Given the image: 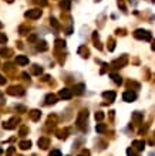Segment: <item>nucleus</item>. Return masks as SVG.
Here are the masks:
<instances>
[{"label":"nucleus","mask_w":155,"mask_h":156,"mask_svg":"<svg viewBox=\"0 0 155 156\" xmlns=\"http://www.w3.org/2000/svg\"><path fill=\"white\" fill-rule=\"evenodd\" d=\"M103 97L105 99H108V102H114L117 94H115L114 91H105V92H103Z\"/></svg>","instance_id":"obj_9"},{"label":"nucleus","mask_w":155,"mask_h":156,"mask_svg":"<svg viewBox=\"0 0 155 156\" xmlns=\"http://www.w3.org/2000/svg\"><path fill=\"white\" fill-rule=\"evenodd\" d=\"M95 119H97V121H103V119H104V112H101V111L95 112Z\"/></svg>","instance_id":"obj_29"},{"label":"nucleus","mask_w":155,"mask_h":156,"mask_svg":"<svg viewBox=\"0 0 155 156\" xmlns=\"http://www.w3.org/2000/svg\"><path fill=\"white\" fill-rule=\"evenodd\" d=\"M60 7L63 9V10H70V7H71V0H61L60 1Z\"/></svg>","instance_id":"obj_15"},{"label":"nucleus","mask_w":155,"mask_h":156,"mask_svg":"<svg viewBox=\"0 0 155 156\" xmlns=\"http://www.w3.org/2000/svg\"><path fill=\"white\" fill-rule=\"evenodd\" d=\"M37 40V37H36V36H34V34H33V36H30V37H29V41H36Z\"/></svg>","instance_id":"obj_40"},{"label":"nucleus","mask_w":155,"mask_h":156,"mask_svg":"<svg viewBox=\"0 0 155 156\" xmlns=\"http://www.w3.org/2000/svg\"><path fill=\"white\" fill-rule=\"evenodd\" d=\"M58 97L63 99H70L73 97V91L68 90V88H63V90H60V92H58Z\"/></svg>","instance_id":"obj_8"},{"label":"nucleus","mask_w":155,"mask_h":156,"mask_svg":"<svg viewBox=\"0 0 155 156\" xmlns=\"http://www.w3.org/2000/svg\"><path fill=\"white\" fill-rule=\"evenodd\" d=\"M117 4H118V7H121L124 10V11H127V7H125V4H124L123 1H120V0H118V3H117Z\"/></svg>","instance_id":"obj_36"},{"label":"nucleus","mask_w":155,"mask_h":156,"mask_svg":"<svg viewBox=\"0 0 155 156\" xmlns=\"http://www.w3.org/2000/svg\"><path fill=\"white\" fill-rule=\"evenodd\" d=\"M65 48V41L61 40V38H57L56 40V50H64Z\"/></svg>","instance_id":"obj_22"},{"label":"nucleus","mask_w":155,"mask_h":156,"mask_svg":"<svg viewBox=\"0 0 155 156\" xmlns=\"http://www.w3.org/2000/svg\"><path fill=\"white\" fill-rule=\"evenodd\" d=\"M11 54H13V51H11L10 48H0V56H1V57L9 58Z\"/></svg>","instance_id":"obj_18"},{"label":"nucleus","mask_w":155,"mask_h":156,"mask_svg":"<svg viewBox=\"0 0 155 156\" xmlns=\"http://www.w3.org/2000/svg\"><path fill=\"white\" fill-rule=\"evenodd\" d=\"M128 88H135V90H138L139 88V84L135 81H128Z\"/></svg>","instance_id":"obj_28"},{"label":"nucleus","mask_w":155,"mask_h":156,"mask_svg":"<svg viewBox=\"0 0 155 156\" xmlns=\"http://www.w3.org/2000/svg\"><path fill=\"white\" fill-rule=\"evenodd\" d=\"M16 63L19 66H27V64H29V58L26 57V56H17Z\"/></svg>","instance_id":"obj_11"},{"label":"nucleus","mask_w":155,"mask_h":156,"mask_svg":"<svg viewBox=\"0 0 155 156\" xmlns=\"http://www.w3.org/2000/svg\"><path fill=\"white\" fill-rule=\"evenodd\" d=\"M97 1H100V0H97Z\"/></svg>","instance_id":"obj_46"},{"label":"nucleus","mask_w":155,"mask_h":156,"mask_svg":"<svg viewBox=\"0 0 155 156\" xmlns=\"http://www.w3.org/2000/svg\"><path fill=\"white\" fill-rule=\"evenodd\" d=\"M4 43H7V36L4 33H0V44H4Z\"/></svg>","instance_id":"obj_30"},{"label":"nucleus","mask_w":155,"mask_h":156,"mask_svg":"<svg viewBox=\"0 0 155 156\" xmlns=\"http://www.w3.org/2000/svg\"><path fill=\"white\" fill-rule=\"evenodd\" d=\"M132 119H134V122L135 123H139L141 121H142V112H138V111L134 112V114H132Z\"/></svg>","instance_id":"obj_19"},{"label":"nucleus","mask_w":155,"mask_h":156,"mask_svg":"<svg viewBox=\"0 0 155 156\" xmlns=\"http://www.w3.org/2000/svg\"><path fill=\"white\" fill-rule=\"evenodd\" d=\"M60 155H61V153H60V150H53L49 156H60Z\"/></svg>","instance_id":"obj_37"},{"label":"nucleus","mask_w":155,"mask_h":156,"mask_svg":"<svg viewBox=\"0 0 155 156\" xmlns=\"http://www.w3.org/2000/svg\"><path fill=\"white\" fill-rule=\"evenodd\" d=\"M27 132H29V128H27V126H23V128L20 129V136H24Z\"/></svg>","instance_id":"obj_33"},{"label":"nucleus","mask_w":155,"mask_h":156,"mask_svg":"<svg viewBox=\"0 0 155 156\" xmlns=\"http://www.w3.org/2000/svg\"><path fill=\"white\" fill-rule=\"evenodd\" d=\"M47 48H49V47H47V43H46V41H39V43H37V50H39V51H46Z\"/></svg>","instance_id":"obj_25"},{"label":"nucleus","mask_w":155,"mask_h":156,"mask_svg":"<svg viewBox=\"0 0 155 156\" xmlns=\"http://www.w3.org/2000/svg\"><path fill=\"white\" fill-rule=\"evenodd\" d=\"M78 156H90V152H88V150H83Z\"/></svg>","instance_id":"obj_39"},{"label":"nucleus","mask_w":155,"mask_h":156,"mask_svg":"<svg viewBox=\"0 0 155 156\" xmlns=\"http://www.w3.org/2000/svg\"><path fill=\"white\" fill-rule=\"evenodd\" d=\"M30 30V27H27V26H22L20 27V34H26V31H29Z\"/></svg>","instance_id":"obj_32"},{"label":"nucleus","mask_w":155,"mask_h":156,"mask_svg":"<svg viewBox=\"0 0 155 156\" xmlns=\"http://www.w3.org/2000/svg\"><path fill=\"white\" fill-rule=\"evenodd\" d=\"M87 116H88V111L87 109H83L81 112L77 116V125L84 128V121H87Z\"/></svg>","instance_id":"obj_6"},{"label":"nucleus","mask_w":155,"mask_h":156,"mask_svg":"<svg viewBox=\"0 0 155 156\" xmlns=\"http://www.w3.org/2000/svg\"><path fill=\"white\" fill-rule=\"evenodd\" d=\"M29 114H30L32 121H34V122H36V121H39V119H40V116H41V112L39 111V109H33V111H30Z\"/></svg>","instance_id":"obj_10"},{"label":"nucleus","mask_w":155,"mask_h":156,"mask_svg":"<svg viewBox=\"0 0 155 156\" xmlns=\"http://www.w3.org/2000/svg\"><path fill=\"white\" fill-rule=\"evenodd\" d=\"M7 94L9 95H13V97H22V95H24V90L22 88V87H10L7 90Z\"/></svg>","instance_id":"obj_2"},{"label":"nucleus","mask_w":155,"mask_h":156,"mask_svg":"<svg viewBox=\"0 0 155 156\" xmlns=\"http://www.w3.org/2000/svg\"><path fill=\"white\" fill-rule=\"evenodd\" d=\"M134 37H135V38H138V40H144V41H149L151 38H152L151 33L147 31V30H142V28L135 30V31H134Z\"/></svg>","instance_id":"obj_1"},{"label":"nucleus","mask_w":155,"mask_h":156,"mask_svg":"<svg viewBox=\"0 0 155 156\" xmlns=\"http://www.w3.org/2000/svg\"><path fill=\"white\" fill-rule=\"evenodd\" d=\"M57 102V97L54 94H49L46 97V105H50V104H56Z\"/></svg>","instance_id":"obj_14"},{"label":"nucleus","mask_w":155,"mask_h":156,"mask_svg":"<svg viewBox=\"0 0 155 156\" xmlns=\"http://www.w3.org/2000/svg\"><path fill=\"white\" fill-rule=\"evenodd\" d=\"M152 50L155 51V40H154V43H152Z\"/></svg>","instance_id":"obj_41"},{"label":"nucleus","mask_w":155,"mask_h":156,"mask_svg":"<svg viewBox=\"0 0 155 156\" xmlns=\"http://www.w3.org/2000/svg\"><path fill=\"white\" fill-rule=\"evenodd\" d=\"M50 24L53 26V27H54V28H60V24H58V21L57 20H56V19H54V17H51V19H50Z\"/></svg>","instance_id":"obj_27"},{"label":"nucleus","mask_w":155,"mask_h":156,"mask_svg":"<svg viewBox=\"0 0 155 156\" xmlns=\"http://www.w3.org/2000/svg\"><path fill=\"white\" fill-rule=\"evenodd\" d=\"M41 16V9H32V10H29V11H26L24 13V17L26 19H39Z\"/></svg>","instance_id":"obj_3"},{"label":"nucleus","mask_w":155,"mask_h":156,"mask_svg":"<svg viewBox=\"0 0 155 156\" xmlns=\"http://www.w3.org/2000/svg\"><path fill=\"white\" fill-rule=\"evenodd\" d=\"M78 54H81V57H84V58H88V56H90V51H88V48H87L85 46H83V47H80V48H78Z\"/></svg>","instance_id":"obj_16"},{"label":"nucleus","mask_w":155,"mask_h":156,"mask_svg":"<svg viewBox=\"0 0 155 156\" xmlns=\"http://www.w3.org/2000/svg\"><path fill=\"white\" fill-rule=\"evenodd\" d=\"M127 155H128V156H137V153L134 152V148H131V149L127 150Z\"/></svg>","instance_id":"obj_35"},{"label":"nucleus","mask_w":155,"mask_h":156,"mask_svg":"<svg viewBox=\"0 0 155 156\" xmlns=\"http://www.w3.org/2000/svg\"><path fill=\"white\" fill-rule=\"evenodd\" d=\"M95 131H97L98 133H104V132L107 131V126L104 125V123H97V126H95Z\"/></svg>","instance_id":"obj_26"},{"label":"nucleus","mask_w":155,"mask_h":156,"mask_svg":"<svg viewBox=\"0 0 155 156\" xmlns=\"http://www.w3.org/2000/svg\"><path fill=\"white\" fill-rule=\"evenodd\" d=\"M149 156H155V153H154V152H151V153H149Z\"/></svg>","instance_id":"obj_42"},{"label":"nucleus","mask_w":155,"mask_h":156,"mask_svg":"<svg viewBox=\"0 0 155 156\" xmlns=\"http://www.w3.org/2000/svg\"><path fill=\"white\" fill-rule=\"evenodd\" d=\"M114 48H115V41L113 38H110V47H108V50L110 51H114Z\"/></svg>","instance_id":"obj_31"},{"label":"nucleus","mask_w":155,"mask_h":156,"mask_svg":"<svg viewBox=\"0 0 155 156\" xmlns=\"http://www.w3.org/2000/svg\"><path fill=\"white\" fill-rule=\"evenodd\" d=\"M6 84V78L3 75H0V85H4Z\"/></svg>","instance_id":"obj_38"},{"label":"nucleus","mask_w":155,"mask_h":156,"mask_svg":"<svg viewBox=\"0 0 155 156\" xmlns=\"http://www.w3.org/2000/svg\"><path fill=\"white\" fill-rule=\"evenodd\" d=\"M93 40H94V46L97 47L98 50H101L103 48V46H101V43H100V40H98V33L95 31V33L93 34Z\"/></svg>","instance_id":"obj_21"},{"label":"nucleus","mask_w":155,"mask_h":156,"mask_svg":"<svg viewBox=\"0 0 155 156\" xmlns=\"http://www.w3.org/2000/svg\"><path fill=\"white\" fill-rule=\"evenodd\" d=\"M49 145H50V140H49V138H40L39 139V146H40L41 149H47L49 148Z\"/></svg>","instance_id":"obj_12"},{"label":"nucleus","mask_w":155,"mask_h":156,"mask_svg":"<svg viewBox=\"0 0 155 156\" xmlns=\"http://www.w3.org/2000/svg\"><path fill=\"white\" fill-rule=\"evenodd\" d=\"M9 1H13V0H9Z\"/></svg>","instance_id":"obj_45"},{"label":"nucleus","mask_w":155,"mask_h":156,"mask_svg":"<svg viewBox=\"0 0 155 156\" xmlns=\"http://www.w3.org/2000/svg\"><path fill=\"white\" fill-rule=\"evenodd\" d=\"M127 63H128L127 56H123V57L118 58V60H114V61L111 63V67H114V68H123L124 66H127Z\"/></svg>","instance_id":"obj_4"},{"label":"nucleus","mask_w":155,"mask_h":156,"mask_svg":"<svg viewBox=\"0 0 155 156\" xmlns=\"http://www.w3.org/2000/svg\"><path fill=\"white\" fill-rule=\"evenodd\" d=\"M19 122H20V118L14 116V118H11L10 121H7V122L3 123V128H4V129H14V128H16V125Z\"/></svg>","instance_id":"obj_5"},{"label":"nucleus","mask_w":155,"mask_h":156,"mask_svg":"<svg viewBox=\"0 0 155 156\" xmlns=\"http://www.w3.org/2000/svg\"><path fill=\"white\" fill-rule=\"evenodd\" d=\"M14 150H16V148H14V146H10V148H9V150H7V153H6V156H11L13 153H14Z\"/></svg>","instance_id":"obj_34"},{"label":"nucleus","mask_w":155,"mask_h":156,"mask_svg":"<svg viewBox=\"0 0 155 156\" xmlns=\"http://www.w3.org/2000/svg\"><path fill=\"white\" fill-rule=\"evenodd\" d=\"M123 99L127 101V102H134L137 99V94L134 91H125L123 94Z\"/></svg>","instance_id":"obj_7"},{"label":"nucleus","mask_w":155,"mask_h":156,"mask_svg":"<svg viewBox=\"0 0 155 156\" xmlns=\"http://www.w3.org/2000/svg\"><path fill=\"white\" fill-rule=\"evenodd\" d=\"M85 90V85L84 84H78V85H75L74 87V94H77V95H81L83 92Z\"/></svg>","instance_id":"obj_17"},{"label":"nucleus","mask_w":155,"mask_h":156,"mask_svg":"<svg viewBox=\"0 0 155 156\" xmlns=\"http://www.w3.org/2000/svg\"><path fill=\"white\" fill-rule=\"evenodd\" d=\"M132 146L137 149V150H142V149L145 148V142L144 140H134L132 142Z\"/></svg>","instance_id":"obj_13"},{"label":"nucleus","mask_w":155,"mask_h":156,"mask_svg":"<svg viewBox=\"0 0 155 156\" xmlns=\"http://www.w3.org/2000/svg\"><path fill=\"white\" fill-rule=\"evenodd\" d=\"M0 153H1V148H0Z\"/></svg>","instance_id":"obj_44"},{"label":"nucleus","mask_w":155,"mask_h":156,"mask_svg":"<svg viewBox=\"0 0 155 156\" xmlns=\"http://www.w3.org/2000/svg\"><path fill=\"white\" fill-rule=\"evenodd\" d=\"M19 146H20V149H23V150L30 149V148H32V142H30V140H22Z\"/></svg>","instance_id":"obj_20"},{"label":"nucleus","mask_w":155,"mask_h":156,"mask_svg":"<svg viewBox=\"0 0 155 156\" xmlns=\"http://www.w3.org/2000/svg\"><path fill=\"white\" fill-rule=\"evenodd\" d=\"M110 77L113 78V81H114L115 84H117V85H120V84L123 82V80H121V77H120L118 74H115V73H113V74H110Z\"/></svg>","instance_id":"obj_24"},{"label":"nucleus","mask_w":155,"mask_h":156,"mask_svg":"<svg viewBox=\"0 0 155 156\" xmlns=\"http://www.w3.org/2000/svg\"><path fill=\"white\" fill-rule=\"evenodd\" d=\"M32 73L34 75H40L41 73H43V68H41L40 66H37V64H34V66L32 67Z\"/></svg>","instance_id":"obj_23"},{"label":"nucleus","mask_w":155,"mask_h":156,"mask_svg":"<svg viewBox=\"0 0 155 156\" xmlns=\"http://www.w3.org/2000/svg\"><path fill=\"white\" fill-rule=\"evenodd\" d=\"M1 27H3V23H0V28H1Z\"/></svg>","instance_id":"obj_43"}]
</instances>
